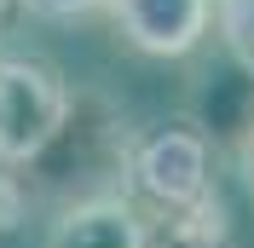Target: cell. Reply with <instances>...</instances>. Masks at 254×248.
Listing matches in <instances>:
<instances>
[{
	"label": "cell",
	"instance_id": "cell-1",
	"mask_svg": "<svg viewBox=\"0 0 254 248\" xmlns=\"http://www.w3.org/2000/svg\"><path fill=\"white\" fill-rule=\"evenodd\" d=\"M127 190L150 202L156 214H190L214 202V173H208V133L196 122H162L122 156Z\"/></svg>",
	"mask_w": 254,
	"mask_h": 248
},
{
	"label": "cell",
	"instance_id": "cell-2",
	"mask_svg": "<svg viewBox=\"0 0 254 248\" xmlns=\"http://www.w3.org/2000/svg\"><path fill=\"white\" fill-rule=\"evenodd\" d=\"M69 87L41 58H0V168H35L69 122Z\"/></svg>",
	"mask_w": 254,
	"mask_h": 248
},
{
	"label": "cell",
	"instance_id": "cell-3",
	"mask_svg": "<svg viewBox=\"0 0 254 248\" xmlns=\"http://www.w3.org/2000/svg\"><path fill=\"white\" fill-rule=\"evenodd\" d=\"M122 41L144 58H185L214 29V0H110Z\"/></svg>",
	"mask_w": 254,
	"mask_h": 248
},
{
	"label": "cell",
	"instance_id": "cell-4",
	"mask_svg": "<svg viewBox=\"0 0 254 248\" xmlns=\"http://www.w3.org/2000/svg\"><path fill=\"white\" fill-rule=\"evenodd\" d=\"M47 248H144V214L127 196H75L52 219Z\"/></svg>",
	"mask_w": 254,
	"mask_h": 248
},
{
	"label": "cell",
	"instance_id": "cell-5",
	"mask_svg": "<svg viewBox=\"0 0 254 248\" xmlns=\"http://www.w3.org/2000/svg\"><path fill=\"white\" fill-rule=\"evenodd\" d=\"M144 248H225L220 202H202V208H190V214L144 219Z\"/></svg>",
	"mask_w": 254,
	"mask_h": 248
},
{
	"label": "cell",
	"instance_id": "cell-6",
	"mask_svg": "<svg viewBox=\"0 0 254 248\" xmlns=\"http://www.w3.org/2000/svg\"><path fill=\"white\" fill-rule=\"evenodd\" d=\"M214 29H220L225 52L254 75V0H214Z\"/></svg>",
	"mask_w": 254,
	"mask_h": 248
},
{
	"label": "cell",
	"instance_id": "cell-7",
	"mask_svg": "<svg viewBox=\"0 0 254 248\" xmlns=\"http://www.w3.org/2000/svg\"><path fill=\"white\" fill-rule=\"evenodd\" d=\"M23 12L35 17H52V23H75V17H98V12H110V0H17Z\"/></svg>",
	"mask_w": 254,
	"mask_h": 248
},
{
	"label": "cell",
	"instance_id": "cell-8",
	"mask_svg": "<svg viewBox=\"0 0 254 248\" xmlns=\"http://www.w3.org/2000/svg\"><path fill=\"white\" fill-rule=\"evenodd\" d=\"M237 168H243V185L254 190V116L243 122V139H237Z\"/></svg>",
	"mask_w": 254,
	"mask_h": 248
},
{
	"label": "cell",
	"instance_id": "cell-9",
	"mask_svg": "<svg viewBox=\"0 0 254 248\" xmlns=\"http://www.w3.org/2000/svg\"><path fill=\"white\" fill-rule=\"evenodd\" d=\"M0 12H6V0H0Z\"/></svg>",
	"mask_w": 254,
	"mask_h": 248
}]
</instances>
